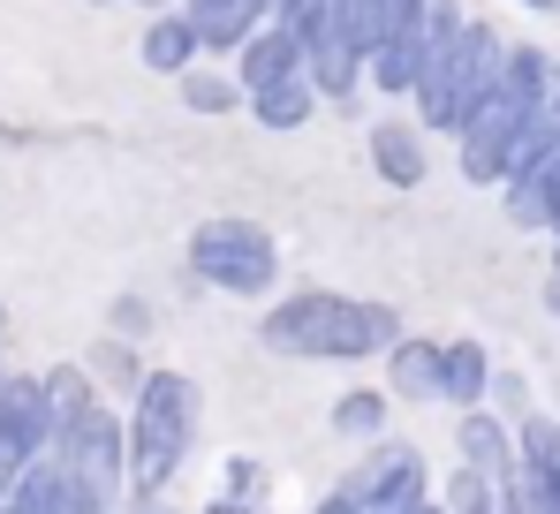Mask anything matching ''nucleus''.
Returning <instances> with one entry per match:
<instances>
[{
	"mask_svg": "<svg viewBox=\"0 0 560 514\" xmlns=\"http://www.w3.org/2000/svg\"><path fill=\"white\" fill-rule=\"evenodd\" d=\"M357 500L372 514H409L417 507V462L409 454H378V469L357 477Z\"/></svg>",
	"mask_w": 560,
	"mask_h": 514,
	"instance_id": "10",
	"label": "nucleus"
},
{
	"mask_svg": "<svg viewBox=\"0 0 560 514\" xmlns=\"http://www.w3.org/2000/svg\"><path fill=\"white\" fill-rule=\"evenodd\" d=\"M530 114H538V106H530L523 91H508V84H492L477 106H469V121L455 129L469 182H500V174H508V152H515V137H523Z\"/></svg>",
	"mask_w": 560,
	"mask_h": 514,
	"instance_id": "4",
	"label": "nucleus"
},
{
	"mask_svg": "<svg viewBox=\"0 0 560 514\" xmlns=\"http://www.w3.org/2000/svg\"><path fill=\"white\" fill-rule=\"evenodd\" d=\"M183 431H189V386L183 378H152L144 386V417H137V469H144V484H160L175 469Z\"/></svg>",
	"mask_w": 560,
	"mask_h": 514,
	"instance_id": "5",
	"label": "nucleus"
},
{
	"mask_svg": "<svg viewBox=\"0 0 560 514\" xmlns=\"http://www.w3.org/2000/svg\"><path fill=\"white\" fill-rule=\"evenodd\" d=\"M372 174L386 189H417L424 182V144L409 121H372Z\"/></svg>",
	"mask_w": 560,
	"mask_h": 514,
	"instance_id": "8",
	"label": "nucleus"
},
{
	"mask_svg": "<svg viewBox=\"0 0 560 514\" xmlns=\"http://www.w3.org/2000/svg\"><path fill=\"white\" fill-rule=\"evenodd\" d=\"M463 446H469V462H477V477H485V469H492V477L508 469V431H500V424L469 417V424H463Z\"/></svg>",
	"mask_w": 560,
	"mask_h": 514,
	"instance_id": "17",
	"label": "nucleus"
},
{
	"mask_svg": "<svg viewBox=\"0 0 560 514\" xmlns=\"http://www.w3.org/2000/svg\"><path fill=\"white\" fill-rule=\"evenodd\" d=\"M189 23H197V46H220V54H235L258 23H266V0H189L183 8Z\"/></svg>",
	"mask_w": 560,
	"mask_h": 514,
	"instance_id": "7",
	"label": "nucleus"
},
{
	"mask_svg": "<svg viewBox=\"0 0 560 514\" xmlns=\"http://www.w3.org/2000/svg\"><path fill=\"white\" fill-rule=\"evenodd\" d=\"M197 23H189L183 8L175 15H152L144 23V69H160V77H183V69H197Z\"/></svg>",
	"mask_w": 560,
	"mask_h": 514,
	"instance_id": "9",
	"label": "nucleus"
},
{
	"mask_svg": "<svg viewBox=\"0 0 560 514\" xmlns=\"http://www.w3.org/2000/svg\"><path fill=\"white\" fill-rule=\"evenodd\" d=\"M326 514H349V507H326Z\"/></svg>",
	"mask_w": 560,
	"mask_h": 514,
	"instance_id": "22",
	"label": "nucleus"
},
{
	"mask_svg": "<svg viewBox=\"0 0 560 514\" xmlns=\"http://www.w3.org/2000/svg\"><path fill=\"white\" fill-rule=\"evenodd\" d=\"M560 152V114L553 106H538L530 121H523V137H515V152H508V174L500 182H523V174H538L546 160Z\"/></svg>",
	"mask_w": 560,
	"mask_h": 514,
	"instance_id": "12",
	"label": "nucleus"
},
{
	"mask_svg": "<svg viewBox=\"0 0 560 514\" xmlns=\"http://www.w3.org/2000/svg\"><path fill=\"white\" fill-rule=\"evenodd\" d=\"M500 54H508V38L492 31V23H477V15H463V31L424 61V77L409 84V98H417V114H424V129H463L469 106L485 98V91L500 84Z\"/></svg>",
	"mask_w": 560,
	"mask_h": 514,
	"instance_id": "1",
	"label": "nucleus"
},
{
	"mask_svg": "<svg viewBox=\"0 0 560 514\" xmlns=\"http://www.w3.org/2000/svg\"><path fill=\"white\" fill-rule=\"evenodd\" d=\"M311 106H318L311 77H288V84H273V91H250V114H258L266 129H303V121H311Z\"/></svg>",
	"mask_w": 560,
	"mask_h": 514,
	"instance_id": "13",
	"label": "nucleus"
},
{
	"mask_svg": "<svg viewBox=\"0 0 560 514\" xmlns=\"http://www.w3.org/2000/svg\"><path fill=\"white\" fill-rule=\"evenodd\" d=\"M183 98L197 114H228V106H243V84L235 77H212V69H183Z\"/></svg>",
	"mask_w": 560,
	"mask_h": 514,
	"instance_id": "15",
	"label": "nucleus"
},
{
	"mask_svg": "<svg viewBox=\"0 0 560 514\" xmlns=\"http://www.w3.org/2000/svg\"><path fill=\"white\" fill-rule=\"evenodd\" d=\"M341 431H378V401L372 394H349V401H341Z\"/></svg>",
	"mask_w": 560,
	"mask_h": 514,
	"instance_id": "19",
	"label": "nucleus"
},
{
	"mask_svg": "<svg viewBox=\"0 0 560 514\" xmlns=\"http://www.w3.org/2000/svg\"><path fill=\"white\" fill-rule=\"evenodd\" d=\"M318 15H326V0H273V15H266V23H280V31L303 46V31H311Z\"/></svg>",
	"mask_w": 560,
	"mask_h": 514,
	"instance_id": "18",
	"label": "nucleus"
},
{
	"mask_svg": "<svg viewBox=\"0 0 560 514\" xmlns=\"http://www.w3.org/2000/svg\"><path fill=\"white\" fill-rule=\"evenodd\" d=\"M273 243H266V227H250V220H205L197 235H189V272L197 280H212V288H235V295H258L266 280H273Z\"/></svg>",
	"mask_w": 560,
	"mask_h": 514,
	"instance_id": "3",
	"label": "nucleus"
},
{
	"mask_svg": "<svg viewBox=\"0 0 560 514\" xmlns=\"http://www.w3.org/2000/svg\"><path fill=\"white\" fill-rule=\"evenodd\" d=\"M523 8H538V15H560V0H523Z\"/></svg>",
	"mask_w": 560,
	"mask_h": 514,
	"instance_id": "20",
	"label": "nucleus"
},
{
	"mask_svg": "<svg viewBox=\"0 0 560 514\" xmlns=\"http://www.w3.org/2000/svg\"><path fill=\"white\" fill-rule=\"evenodd\" d=\"M394 386H401V394H440V348L409 341L394 355Z\"/></svg>",
	"mask_w": 560,
	"mask_h": 514,
	"instance_id": "16",
	"label": "nucleus"
},
{
	"mask_svg": "<svg viewBox=\"0 0 560 514\" xmlns=\"http://www.w3.org/2000/svg\"><path fill=\"white\" fill-rule=\"evenodd\" d=\"M500 189H508V220H515V227H553V220H560V152L538 174L500 182Z\"/></svg>",
	"mask_w": 560,
	"mask_h": 514,
	"instance_id": "11",
	"label": "nucleus"
},
{
	"mask_svg": "<svg viewBox=\"0 0 560 514\" xmlns=\"http://www.w3.org/2000/svg\"><path fill=\"white\" fill-rule=\"evenodd\" d=\"M485 348L477 341H455V348H440V394H455V401H477L485 394Z\"/></svg>",
	"mask_w": 560,
	"mask_h": 514,
	"instance_id": "14",
	"label": "nucleus"
},
{
	"mask_svg": "<svg viewBox=\"0 0 560 514\" xmlns=\"http://www.w3.org/2000/svg\"><path fill=\"white\" fill-rule=\"evenodd\" d=\"M546 303H553V311H560V272H553V280H546Z\"/></svg>",
	"mask_w": 560,
	"mask_h": 514,
	"instance_id": "21",
	"label": "nucleus"
},
{
	"mask_svg": "<svg viewBox=\"0 0 560 514\" xmlns=\"http://www.w3.org/2000/svg\"><path fill=\"white\" fill-rule=\"evenodd\" d=\"M266 341L295 348V355H372L394 341V311L386 303H341V295L311 288V295H288L266 318Z\"/></svg>",
	"mask_w": 560,
	"mask_h": 514,
	"instance_id": "2",
	"label": "nucleus"
},
{
	"mask_svg": "<svg viewBox=\"0 0 560 514\" xmlns=\"http://www.w3.org/2000/svg\"><path fill=\"white\" fill-rule=\"evenodd\" d=\"M553 235H560V220H553Z\"/></svg>",
	"mask_w": 560,
	"mask_h": 514,
	"instance_id": "23",
	"label": "nucleus"
},
{
	"mask_svg": "<svg viewBox=\"0 0 560 514\" xmlns=\"http://www.w3.org/2000/svg\"><path fill=\"white\" fill-rule=\"evenodd\" d=\"M288 77H303V46H295L280 23H258V31L235 46V84H243V98L288 84Z\"/></svg>",
	"mask_w": 560,
	"mask_h": 514,
	"instance_id": "6",
	"label": "nucleus"
}]
</instances>
